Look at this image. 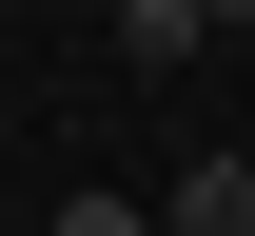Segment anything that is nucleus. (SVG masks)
Segmentation results:
<instances>
[{"mask_svg": "<svg viewBox=\"0 0 255 236\" xmlns=\"http://www.w3.org/2000/svg\"><path fill=\"white\" fill-rule=\"evenodd\" d=\"M157 236H255V158H177V197H157Z\"/></svg>", "mask_w": 255, "mask_h": 236, "instance_id": "nucleus-1", "label": "nucleus"}, {"mask_svg": "<svg viewBox=\"0 0 255 236\" xmlns=\"http://www.w3.org/2000/svg\"><path fill=\"white\" fill-rule=\"evenodd\" d=\"M196 39H216L196 0H118V59H196Z\"/></svg>", "mask_w": 255, "mask_h": 236, "instance_id": "nucleus-2", "label": "nucleus"}, {"mask_svg": "<svg viewBox=\"0 0 255 236\" xmlns=\"http://www.w3.org/2000/svg\"><path fill=\"white\" fill-rule=\"evenodd\" d=\"M20 20H59V0H20Z\"/></svg>", "mask_w": 255, "mask_h": 236, "instance_id": "nucleus-5", "label": "nucleus"}, {"mask_svg": "<svg viewBox=\"0 0 255 236\" xmlns=\"http://www.w3.org/2000/svg\"><path fill=\"white\" fill-rule=\"evenodd\" d=\"M196 20H216V39H236V20H255V0H196Z\"/></svg>", "mask_w": 255, "mask_h": 236, "instance_id": "nucleus-4", "label": "nucleus"}, {"mask_svg": "<svg viewBox=\"0 0 255 236\" xmlns=\"http://www.w3.org/2000/svg\"><path fill=\"white\" fill-rule=\"evenodd\" d=\"M59 236H157V197H59Z\"/></svg>", "mask_w": 255, "mask_h": 236, "instance_id": "nucleus-3", "label": "nucleus"}]
</instances>
